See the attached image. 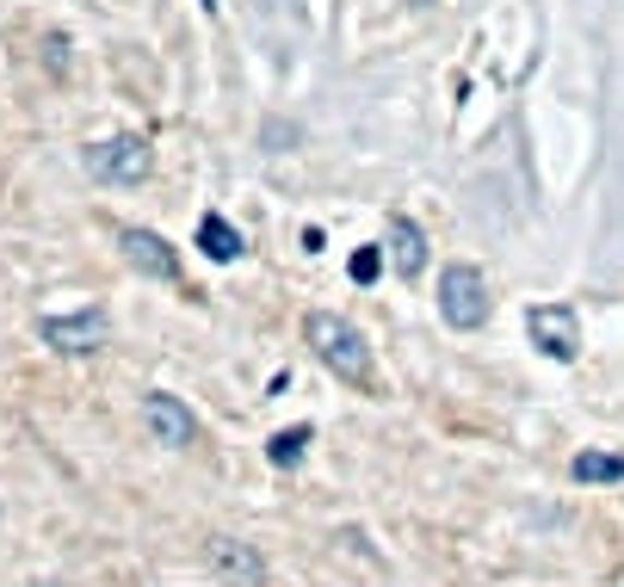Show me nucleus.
<instances>
[{"label": "nucleus", "instance_id": "nucleus-9", "mask_svg": "<svg viewBox=\"0 0 624 587\" xmlns=\"http://www.w3.org/2000/svg\"><path fill=\"white\" fill-rule=\"evenodd\" d=\"M383 254H390V266H396V279H420L427 272V235H420L415 217H390V229H383Z\"/></svg>", "mask_w": 624, "mask_h": 587}, {"label": "nucleus", "instance_id": "nucleus-12", "mask_svg": "<svg viewBox=\"0 0 624 587\" xmlns=\"http://www.w3.org/2000/svg\"><path fill=\"white\" fill-rule=\"evenodd\" d=\"M303 445H309V427H284V433H272V445H266V457L279 464V470H291L303 457Z\"/></svg>", "mask_w": 624, "mask_h": 587}, {"label": "nucleus", "instance_id": "nucleus-3", "mask_svg": "<svg viewBox=\"0 0 624 587\" xmlns=\"http://www.w3.org/2000/svg\"><path fill=\"white\" fill-rule=\"evenodd\" d=\"M81 168L94 173V180H106V186H143L155 155L143 136H112V143H94V149L81 155Z\"/></svg>", "mask_w": 624, "mask_h": 587}, {"label": "nucleus", "instance_id": "nucleus-7", "mask_svg": "<svg viewBox=\"0 0 624 587\" xmlns=\"http://www.w3.org/2000/svg\"><path fill=\"white\" fill-rule=\"evenodd\" d=\"M143 427H149L155 445H168V452H186L192 439H198L192 408L180 396H168V390H149V396H143Z\"/></svg>", "mask_w": 624, "mask_h": 587}, {"label": "nucleus", "instance_id": "nucleus-8", "mask_svg": "<svg viewBox=\"0 0 624 587\" xmlns=\"http://www.w3.org/2000/svg\"><path fill=\"white\" fill-rule=\"evenodd\" d=\"M118 247H124V260L143 272V279H155V284H173L180 279V254H173L155 229H136V223H124L118 229Z\"/></svg>", "mask_w": 624, "mask_h": 587}, {"label": "nucleus", "instance_id": "nucleus-2", "mask_svg": "<svg viewBox=\"0 0 624 587\" xmlns=\"http://www.w3.org/2000/svg\"><path fill=\"white\" fill-rule=\"evenodd\" d=\"M439 316H445L457 334H476V328L489 322V279H482L470 260H452L439 272Z\"/></svg>", "mask_w": 624, "mask_h": 587}, {"label": "nucleus", "instance_id": "nucleus-11", "mask_svg": "<svg viewBox=\"0 0 624 587\" xmlns=\"http://www.w3.org/2000/svg\"><path fill=\"white\" fill-rule=\"evenodd\" d=\"M568 476L575 482H624V457L619 452H575Z\"/></svg>", "mask_w": 624, "mask_h": 587}, {"label": "nucleus", "instance_id": "nucleus-6", "mask_svg": "<svg viewBox=\"0 0 624 587\" xmlns=\"http://www.w3.org/2000/svg\"><path fill=\"white\" fill-rule=\"evenodd\" d=\"M205 563H210V575L223 587H266V557L247 538H229V531H217L205 545Z\"/></svg>", "mask_w": 624, "mask_h": 587}, {"label": "nucleus", "instance_id": "nucleus-1", "mask_svg": "<svg viewBox=\"0 0 624 587\" xmlns=\"http://www.w3.org/2000/svg\"><path fill=\"white\" fill-rule=\"evenodd\" d=\"M303 341H309V353L322 359V371H334L346 390H371V383H378L371 378V341L359 334V322H346L334 309H309Z\"/></svg>", "mask_w": 624, "mask_h": 587}, {"label": "nucleus", "instance_id": "nucleus-4", "mask_svg": "<svg viewBox=\"0 0 624 587\" xmlns=\"http://www.w3.org/2000/svg\"><path fill=\"white\" fill-rule=\"evenodd\" d=\"M38 334L44 346H57L69 359H87L112 341V322H106V309H75V316H38Z\"/></svg>", "mask_w": 624, "mask_h": 587}, {"label": "nucleus", "instance_id": "nucleus-5", "mask_svg": "<svg viewBox=\"0 0 624 587\" xmlns=\"http://www.w3.org/2000/svg\"><path fill=\"white\" fill-rule=\"evenodd\" d=\"M526 334H531V346H538L545 359H556V365H568L575 353H582V322H575V309L568 304H531L526 309Z\"/></svg>", "mask_w": 624, "mask_h": 587}, {"label": "nucleus", "instance_id": "nucleus-10", "mask_svg": "<svg viewBox=\"0 0 624 587\" xmlns=\"http://www.w3.org/2000/svg\"><path fill=\"white\" fill-rule=\"evenodd\" d=\"M198 247H205V260L229 266V260H242V229H229V217H217V210H205V223H198Z\"/></svg>", "mask_w": 624, "mask_h": 587}, {"label": "nucleus", "instance_id": "nucleus-13", "mask_svg": "<svg viewBox=\"0 0 624 587\" xmlns=\"http://www.w3.org/2000/svg\"><path fill=\"white\" fill-rule=\"evenodd\" d=\"M383 260H390L383 247H365V254H353V279H359V284H371V279H378V266H383Z\"/></svg>", "mask_w": 624, "mask_h": 587}]
</instances>
